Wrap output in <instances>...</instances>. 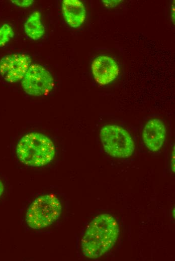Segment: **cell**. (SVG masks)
I'll list each match as a JSON object with an SVG mask.
<instances>
[{
    "mask_svg": "<svg viewBox=\"0 0 175 261\" xmlns=\"http://www.w3.org/2000/svg\"><path fill=\"white\" fill-rule=\"evenodd\" d=\"M19 161L31 167L45 166L53 160L55 149L52 141L39 133H30L18 142L16 148Z\"/></svg>",
    "mask_w": 175,
    "mask_h": 261,
    "instance_id": "obj_2",
    "label": "cell"
},
{
    "mask_svg": "<svg viewBox=\"0 0 175 261\" xmlns=\"http://www.w3.org/2000/svg\"><path fill=\"white\" fill-rule=\"evenodd\" d=\"M92 73L96 82L100 85H107L113 81L119 73L116 62L107 56L96 58L91 65Z\"/></svg>",
    "mask_w": 175,
    "mask_h": 261,
    "instance_id": "obj_7",
    "label": "cell"
},
{
    "mask_svg": "<svg viewBox=\"0 0 175 261\" xmlns=\"http://www.w3.org/2000/svg\"><path fill=\"white\" fill-rule=\"evenodd\" d=\"M104 5L107 8H113L118 5L121 1H102Z\"/></svg>",
    "mask_w": 175,
    "mask_h": 261,
    "instance_id": "obj_13",
    "label": "cell"
},
{
    "mask_svg": "<svg viewBox=\"0 0 175 261\" xmlns=\"http://www.w3.org/2000/svg\"><path fill=\"white\" fill-rule=\"evenodd\" d=\"M166 135V129L162 121L152 119L146 123L142 132V139L148 150L156 152L162 147Z\"/></svg>",
    "mask_w": 175,
    "mask_h": 261,
    "instance_id": "obj_8",
    "label": "cell"
},
{
    "mask_svg": "<svg viewBox=\"0 0 175 261\" xmlns=\"http://www.w3.org/2000/svg\"><path fill=\"white\" fill-rule=\"evenodd\" d=\"M172 5L171 11V19H172V21L174 22V5Z\"/></svg>",
    "mask_w": 175,
    "mask_h": 261,
    "instance_id": "obj_15",
    "label": "cell"
},
{
    "mask_svg": "<svg viewBox=\"0 0 175 261\" xmlns=\"http://www.w3.org/2000/svg\"><path fill=\"white\" fill-rule=\"evenodd\" d=\"M15 33L12 27L9 24H4L0 28V47L5 46L11 39L13 38Z\"/></svg>",
    "mask_w": 175,
    "mask_h": 261,
    "instance_id": "obj_11",
    "label": "cell"
},
{
    "mask_svg": "<svg viewBox=\"0 0 175 261\" xmlns=\"http://www.w3.org/2000/svg\"><path fill=\"white\" fill-rule=\"evenodd\" d=\"M61 210V204L55 195L48 194L40 196L28 207L26 222L33 229L45 228L56 221Z\"/></svg>",
    "mask_w": 175,
    "mask_h": 261,
    "instance_id": "obj_3",
    "label": "cell"
},
{
    "mask_svg": "<svg viewBox=\"0 0 175 261\" xmlns=\"http://www.w3.org/2000/svg\"><path fill=\"white\" fill-rule=\"evenodd\" d=\"M24 29L26 35L34 40H38L44 35L45 28L39 12L35 11L30 15L25 23Z\"/></svg>",
    "mask_w": 175,
    "mask_h": 261,
    "instance_id": "obj_10",
    "label": "cell"
},
{
    "mask_svg": "<svg viewBox=\"0 0 175 261\" xmlns=\"http://www.w3.org/2000/svg\"><path fill=\"white\" fill-rule=\"evenodd\" d=\"M21 84L24 91L34 96L46 95L52 90L54 84L51 73L39 64L30 65Z\"/></svg>",
    "mask_w": 175,
    "mask_h": 261,
    "instance_id": "obj_5",
    "label": "cell"
},
{
    "mask_svg": "<svg viewBox=\"0 0 175 261\" xmlns=\"http://www.w3.org/2000/svg\"><path fill=\"white\" fill-rule=\"evenodd\" d=\"M100 136L105 152L118 158L130 157L135 150L134 142L129 133L117 125H107L101 129Z\"/></svg>",
    "mask_w": 175,
    "mask_h": 261,
    "instance_id": "obj_4",
    "label": "cell"
},
{
    "mask_svg": "<svg viewBox=\"0 0 175 261\" xmlns=\"http://www.w3.org/2000/svg\"><path fill=\"white\" fill-rule=\"evenodd\" d=\"M62 12L66 23L77 28L84 22L86 10L83 3L78 0H64L62 4Z\"/></svg>",
    "mask_w": 175,
    "mask_h": 261,
    "instance_id": "obj_9",
    "label": "cell"
},
{
    "mask_svg": "<svg viewBox=\"0 0 175 261\" xmlns=\"http://www.w3.org/2000/svg\"><path fill=\"white\" fill-rule=\"evenodd\" d=\"M12 3L21 8H27L30 7L33 3L34 1L24 0V1H11Z\"/></svg>",
    "mask_w": 175,
    "mask_h": 261,
    "instance_id": "obj_12",
    "label": "cell"
},
{
    "mask_svg": "<svg viewBox=\"0 0 175 261\" xmlns=\"http://www.w3.org/2000/svg\"><path fill=\"white\" fill-rule=\"evenodd\" d=\"M4 190V185L2 183V182L0 180V197L3 194Z\"/></svg>",
    "mask_w": 175,
    "mask_h": 261,
    "instance_id": "obj_16",
    "label": "cell"
},
{
    "mask_svg": "<svg viewBox=\"0 0 175 261\" xmlns=\"http://www.w3.org/2000/svg\"><path fill=\"white\" fill-rule=\"evenodd\" d=\"M31 65V57L26 54L6 55L0 60V75L7 82H16L22 80Z\"/></svg>",
    "mask_w": 175,
    "mask_h": 261,
    "instance_id": "obj_6",
    "label": "cell"
},
{
    "mask_svg": "<svg viewBox=\"0 0 175 261\" xmlns=\"http://www.w3.org/2000/svg\"><path fill=\"white\" fill-rule=\"evenodd\" d=\"M170 165L171 168L172 172H174V147H173V150L172 151V154L171 156L170 159Z\"/></svg>",
    "mask_w": 175,
    "mask_h": 261,
    "instance_id": "obj_14",
    "label": "cell"
},
{
    "mask_svg": "<svg viewBox=\"0 0 175 261\" xmlns=\"http://www.w3.org/2000/svg\"><path fill=\"white\" fill-rule=\"evenodd\" d=\"M119 234L116 219L108 213L99 214L88 224L81 238L82 254L91 259L102 256L113 247Z\"/></svg>",
    "mask_w": 175,
    "mask_h": 261,
    "instance_id": "obj_1",
    "label": "cell"
}]
</instances>
